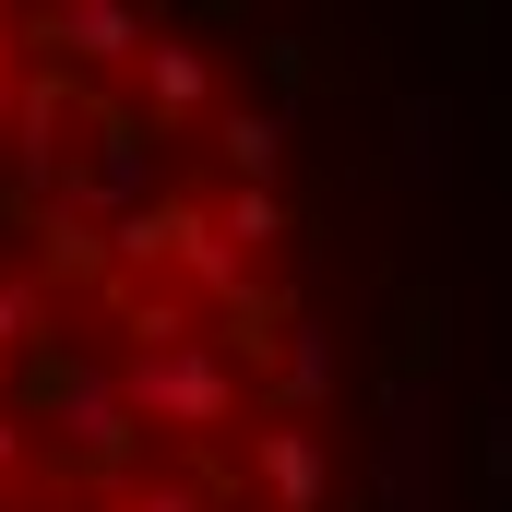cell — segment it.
Returning a JSON list of instances; mask_svg holds the SVG:
<instances>
[{"mask_svg": "<svg viewBox=\"0 0 512 512\" xmlns=\"http://www.w3.org/2000/svg\"><path fill=\"white\" fill-rule=\"evenodd\" d=\"M274 382L298 393V405L334 382V346H322V322H286V346H274Z\"/></svg>", "mask_w": 512, "mask_h": 512, "instance_id": "obj_8", "label": "cell"}, {"mask_svg": "<svg viewBox=\"0 0 512 512\" xmlns=\"http://www.w3.org/2000/svg\"><path fill=\"white\" fill-rule=\"evenodd\" d=\"M143 84H155V108H167V120H203V108H215V60H203L191 36H155Z\"/></svg>", "mask_w": 512, "mask_h": 512, "instance_id": "obj_6", "label": "cell"}, {"mask_svg": "<svg viewBox=\"0 0 512 512\" xmlns=\"http://www.w3.org/2000/svg\"><path fill=\"white\" fill-rule=\"evenodd\" d=\"M120 393H131V417H155V429H239V370L179 322V310H155L143 322V346L120 358Z\"/></svg>", "mask_w": 512, "mask_h": 512, "instance_id": "obj_1", "label": "cell"}, {"mask_svg": "<svg viewBox=\"0 0 512 512\" xmlns=\"http://www.w3.org/2000/svg\"><path fill=\"white\" fill-rule=\"evenodd\" d=\"M215 155L239 167V191H274V167H286V120H274V108H227V120H215Z\"/></svg>", "mask_w": 512, "mask_h": 512, "instance_id": "obj_7", "label": "cell"}, {"mask_svg": "<svg viewBox=\"0 0 512 512\" xmlns=\"http://www.w3.org/2000/svg\"><path fill=\"white\" fill-rule=\"evenodd\" d=\"M36 322H48V298H36V286H24V274H0V358H12V346H24V334H36Z\"/></svg>", "mask_w": 512, "mask_h": 512, "instance_id": "obj_11", "label": "cell"}, {"mask_svg": "<svg viewBox=\"0 0 512 512\" xmlns=\"http://www.w3.org/2000/svg\"><path fill=\"white\" fill-rule=\"evenodd\" d=\"M12 36H24V24H0V72H12Z\"/></svg>", "mask_w": 512, "mask_h": 512, "instance_id": "obj_14", "label": "cell"}, {"mask_svg": "<svg viewBox=\"0 0 512 512\" xmlns=\"http://www.w3.org/2000/svg\"><path fill=\"white\" fill-rule=\"evenodd\" d=\"M12 465H24V429H12V417H0V477H12Z\"/></svg>", "mask_w": 512, "mask_h": 512, "instance_id": "obj_13", "label": "cell"}, {"mask_svg": "<svg viewBox=\"0 0 512 512\" xmlns=\"http://www.w3.org/2000/svg\"><path fill=\"white\" fill-rule=\"evenodd\" d=\"M24 36H36V48H60V60H84V72H120V60H155V24H143L131 0H72V12H36Z\"/></svg>", "mask_w": 512, "mask_h": 512, "instance_id": "obj_3", "label": "cell"}, {"mask_svg": "<svg viewBox=\"0 0 512 512\" xmlns=\"http://www.w3.org/2000/svg\"><path fill=\"white\" fill-rule=\"evenodd\" d=\"M72 191H84V203H131V191H143V143H108V155H96ZM131 215H143V203H131Z\"/></svg>", "mask_w": 512, "mask_h": 512, "instance_id": "obj_9", "label": "cell"}, {"mask_svg": "<svg viewBox=\"0 0 512 512\" xmlns=\"http://www.w3.org/2000/svg\"><path fill=\"white\" fill-rule=\"evenodd\" d=\"M120 262H179L203 298H227L239 322H262V286H251V251L203 215V203H143V215H120Z\"/></svg>", "mask_w": 512, "mask_h": 512, "instance_id": "obj_2", "label": "cell"}, {"mask_svg": "<svg viewBox=\"0 0 512 512\" xmlns=\"http://www.w3.org/2000/svg\"><path fill=\"white\" fill-rule=\"evenodd\" d=\"M48 405L72 417V441H84V453H120V441H131V393H120V370H48Z\"/></svg>", "mask_w": 512, "mask_h": 512, "instance_id": "obj_5", "label": "cell"}, {"mask_svg": "<svg viewBox=\"0 0 512 512\" xmlns=\"http://www.w3.org/2000/svg\"><path fill=\"white\" fill-rule=\"evenodd\" d=\"M120 512H203V501H191V489H131Z\"/></svg>", "mask_w": 512, "mask_h": 512, "instance_id": "obj_12", "label": "cell"}, {"mask_svg": "<svg viewBox=\"0 0 512 512\" xmlns=\"http://www.w3.org/2000/svg\"><path fill=\"white\" fill-rule=\"evenodd\" d=\"M251 477H262L274 512H322V489H334V465H322L310 429H251Z\"/></svg>", "mask_w": 512, "mask_h": 512, "instance_id": "obj_4", "label": "cell"}, {"mask_svg": "<svg viewBox=\"0 0 512 512\" xmlns=\"http://www.w3.org/2000/svg\"><path fill=\"white\" fill-rule=\"evenodd\" d=\"M215 227H227L239 251H262V239H286V203H274V191H227V215H215Z\"/></svg>", "mask_w": 512, "mask_h": 512, "instance_id": "obj_10", "label": "cell"}]
</instances>
